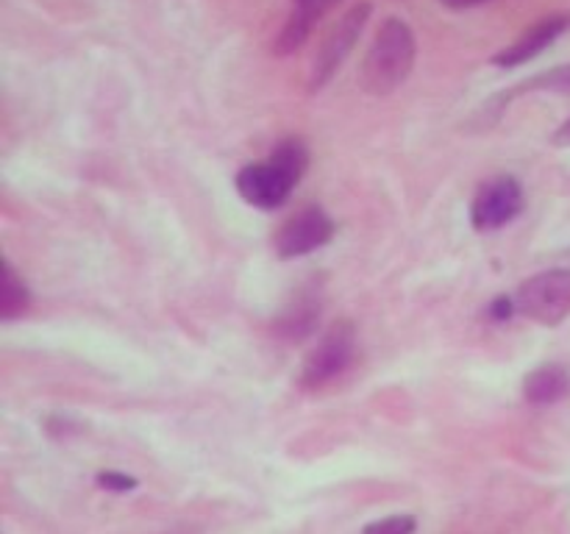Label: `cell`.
Masks as SVG:
<instances>
[{"mask_svg": "<svg viewBox=\"0 0 570 534\" xmlns=\"http://www.w3.org/2000/svg\"><path fill=\"white\" fill-rule=\"evenodd\" d=\"M309 165L304 142L284 139L265 165H248L237 172V192L256 209H278Z\"/></svg>", "mask_w": 570, "mask_h": 534, "instance_id": "1", "label": "cell"}, {"mask_svg": "<svg viewBox=\"0 0 570 534\" xmlns=\"http://www.w3.org/2000/svg\"><path fill=\"white\" fill-rule=\"evenodd\" d=\"M415 33L399 17H390L382 22L376 39L367 48L365 61H362V87L367 95L395 92L401 83L410 78L412 67H415Z\"/></svg>", "mask_w": 570, "mask_h": 534, "instance_id": "2", "label": "cell"}, {"mask_svg": "<svg viewBox=\"0 0 570 534\" xmlns=\"http://www.w3.org/2000/svg\"><path fill=\"white\" fill-rule=\"evenodd\" d=\"M515 306L523 317L540 326H560L570 315V270H546L518 287Z\"/></svg>", "mask_w": 570, "mask_h": 534, "instance_id": "3", "label": "cell"}, {"mask_svg": "<svg viewBox=\"0 0 570 534\" xmlns=\"http://www.w3.org/2000/svg\"><path fill=\"white\" fill-rule=\"evenodd\" d=\"M356 359V332L348 320H337L321 339L301 367V382L304 387L317 389L332 384L343 376Z\"/></svg>", "mask_w": 570, "mask_h": 534, "instance_id": "4", "label": "cell"}, {"mask_svg": "<svg viewBox=\"0 0 570 534\" xmlns=\"http://www.w3.org/2000/svg\"><path fill=\"white\" fill-rule=\"evenodd\" d=\"M371 11H373L371 3H356L354 9L345 11V14L340 17L337 26L326 33V39H323L321 50H317L315 56V65H312V76H309L312 92L323 89L334 76H337L343 61L348 59L354 44L360 42L367 20H371Z\"/></svg>", "mask_w": 570, "mask_h": 534, "instance_id": "5", "label": "cell"}, {"mask_svg": "<svg viewBox=\"0 0 570 534\" xmlns=\"http://www.w3.org/2000/svg\"><path fill=\"white\" fill-rule=\"evenodd\" d=\"M334 222L321 206H306L298 215L289 217L276 231V254L282 259H298L323 248L332 239Z\"/></svg>", "mask_w": 570, "mask_h": 534, "instance_id": "6", "label": "cell"}, {"mask_svg": "<svg viewBox=\"0 0 570 534\" xmlns=\"http://www.w3.org/2000/svg\"><path fill=\"white\" fill-rule=\"evenodd\" d=\"M523 211V189L512 176H499L479 189L471 220L479 231H495Z\"/></svg>", "mask_w": 570, "mask_h": 534, "instance_id": "7", "label": "cell"}, {"mask_svg": "<svg viewBox=\"0 0 570 534\" xmlns=\"http://www.w3.org/2000/svg\"><path fill=\"white\" fill-rule=\"evenodd\" d=\"M570 28V14H551L543 17V20L534 22L529 31H523L521 37L515 39L512 44H507L501 53L493 56V61L499 67H518V65H527L532 61L534 56L543 53L551 42L562 37Z\"/></svg>", "mask_w": 570, "mask_h": 534, "instance_id": "8", "label": "cell"}, {"mask_svg": "<svg viewBox=\"0 0 570 534\" xmlns=\"http://www.w3.org/2000/svg\"><path fill=\"white\" fill-rule=\"evenodd\" d=\"M340 0H295V9L289 14V20L284 22L282 33L276 39V56H289L301 48V44L309 39L312 28L326 17V11H332Z\"/></svg>", "mask_w": 570, "mask_h": 534, "instance_id": "9", "label": "cell"}, {"mask_svg": "<svg viewBox=\"0 0 570 534\" xmlns=\"http://www.w3.org/2000/svg\"><path fill=\"white\" fill-rule=\"evenodd\" d=\"M317 320H321V298L315 293H304L289 304V309L282 312L276 332L284 339H304L315 332Z\"/></svg>", "mask_w": 570, "mask_h": 534, "instance_id": "10", "label": "cell"}, {"mask_svg": "<svg viewBox=\"0 0 570 534\" xmlns=\"http://www.w3.org/2000/svg\"><path fill=\"white\" fill-rule=\"evenodd\" d=\"M568 393V373L560 365H543L523 382V395L532 404H557Z\"/></svg>", "mask_w": 570, "mask_h": 534, "instance_id": "11", "label": "cell"}, {"mask_svg": "<svg viewBox=\"0 0 570 534\" xmlns=\"http://www.w3.org/2000/svg\"><path fill=\"white\" fill-rule=\"evenodd\" d=\"M28 309V287L17 276L14 267H3V284H0V315L3 320H14Z\"/></svg>", "mask_w": 570, "mask_h": 534, "instance_id": "12", "label": "cell"}, {"mask_svg": "<svg viewBox=\"0 0 570 534\" xmlns=\"http://www.w3.org/2000/svg\"><path fill=\"white\" fill-rule=\"evenodd\" d=\"M417 521L412 515H390L382 521H373L362 528V534H415Z\"/></svg>", "mask_w": 570, "mask_h": 534, "instance_id": "13", "label": "cell"}, {"mask_svg": "<svg viewBox=\"0 0 570 534\" xmlns=\"http://www.w3.org/2000/svg\"><path fill=\"white\" fill-rule=\"evenodd\" d=\"M98 484L109 493H131L137 490V478L126 476V473H117V471H104L98 473Z\"/></svg>", "mask_w": 570, "mask_h": 534, "instance_id": "14", "label": "cell"}, {"mask_svg": "<svg viewBox=\"0 0 570 534\" xmlns=\"http://www.w3.org/2000/svg\"><path fill=\"white\" fill-rule=\"evenodd\" d=\"M515 312H518L515 300L507 298V295H501V298H495L493 304H490V317H493V320H510Z\"/></svg>", "mask_w": 570, "mask_h": 534, "instance_id": "15", "label": "cell"}, {"mask_svg": "<svg viewBox=\"0 0 570 534\" xmlns=\"http://www.w3.org/2000/svg\"><path fill=\"white\" fill-rule=\"evenodd\" d=\"M440 3H443L445 9L465 11V9H473V6H482V3H488V0H440Z\"/></svg>", "mask_w": 570, "mask_h": 534, "instance_id": "16", "label": "cell"}, {"mask_svg": "<svg viewBox=\"0 0 570 534\" xmlns=\"http://www.w3.org/2000/svg\"><path fill=\"white\" fill-rule=\"evenodd\" d=\"M554 142L562 145V148H570V120L554 134Z\"/></svg>", "mask_w": 570, "mask_h": 534, "instance_id": "17", "label": "cell"}]
</instances>
